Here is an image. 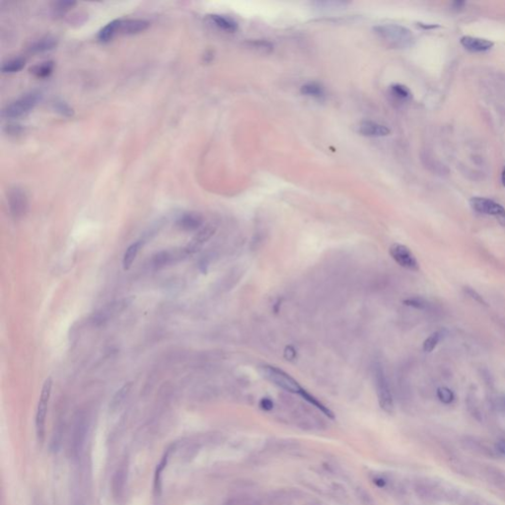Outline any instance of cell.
<instances>
[{
  "label": "cell",
  "instance_id": "obj_1",
  "mask_svg": "<svg viewBox=\"0 0 505 505\" xmlns=\"http://www.w3.org/2000/svg\"><path fill=\"white\" fill-rule=\"evenodd\" d=\"M379 38L388 46L396 48H408L414 44L412 33L406 27L397 24L380 25L374 28Z\"/></svg>",
  "mask_w": 505,
  "mask_h": 505
},
{
  "label": "cell",
  "instance_id": "obj_2",
  "mask_svg": "<svg viewBox=\"0 0 505 505\" xmlns=\"http://www.w3.org/2000/svg\"><path fill=\"white\" fill-rule=\"evenodd\" d=\"M260 372L264 378L288 393L300 395L304 390L290 374L276 366L263 365L260 367Z\"/></svg>",
  "mask_w": 505,
  "mask_h": 505
},
{
  "label": "cell",
  "instance_id": "obj_3",
  "mask_svg": "<svg viewBox=\"0 0 505 505\" xmlns=\"http://www.w3.org/2000/svg\"><path fill=\"white\" fill-rule=\"evenodd\" d=\"M373 380L380 408L386 412H392L394 410V399L389 381L381 363L376 362L373 365Z\"/></svg>",
  "mask_w": 505,
  "mask_h": 505
},
{
  "label": "cell",
  "instance_id": "obj_4",
  "mask_svg": "<svg viewBox=\"0 0 505 505\" xmlns=\"http://www.w3.org/2000/svg\"><path fill=\"white\" fill-rule=\"evenodd\" d=\"M51 387H52V381H51L50 377H48V378L46 379V381L43 385L39 404H38V408H37V413H36V432H37L38 440L40 442H43L45 439L47 405H48V401H49V398L51 395Z\"/></svg>",
  "mask_w": 505,
  "mask_h": 505
},
{
  "label": "cell",
  "instance_id": "obj_5",
  "mask_svg": "<svg viewBox=\"0 0 505 505\" xmlns=\"http://www.w3.org/2000/svg\"><path fill=\"white\" fill-rule=\"evenodd\" d=\"M89 427V418L84 412H80L75 418L71 433V453L74 458H78L85 444L86 435Z\"/></svg>",
  "mask_w": 505,
  "mask_h": 505
},
{
  "label": "cell",
  "instance_id": "obj_6",
  "mask_svg": "<svg viewBox=\"0 0 505 505\" xmlns=\"http://www.w3.org/2000/svg\"><path fill=\"white\" fill-rule=\"evenodd\" d=\"M40 94L31 92L23 96L14 103L7 106L3 110V116L8 119H19L30 113L38 104Z\"/></svg>",
  "mask_w": 505,
  "mask_h": 505
},
{
  "label": "cell",
  "instance_id": "obj_7",
  "mask_svg": "<svg viewBox=\"0 0 505 505\" xmlns=\"http://www.w3.org/2000/svg\"><path fill=\"white\" fill-rule=\"evenodd\" d=\"M8 207L11 216L18 220L23 218L29 210L27 192L19 187H14L8 193Z\"/></svg>",
  "mask_w": 505,
  "mask_h": 505
},
{
  "label": "cell",
  "instance_id": "obj_8",
  "mask_svg": "<svg viewBox=\"0 0 505 505\" xmlns=\"http://www.w3.org/2000/svg\"><path fill=\"white\" fill-rule=\"evenodd\" d=\"M389 254L395 262L402 268L409 269L411 271H417L419 269V264L410 249L402 244H393L389 248Z\"/></svg>",
  "mask_w": 505,
  "mask_h": 505
},
{
  "label": "cell",
  "instance_id": "obj_9",
  "mask_svg": "<svg viewBox=\"0 0 505 505\" xmlns=\"http://www.w3.org/2000/svg\"><path fill=\"white\" fill-rule=\"evenodd\" d=\"M470 205L474 211L482 214L495 216L505 226V208L502 205L489 199L479 197L473 198L470 201Z\"/></svg>",
  "mask_w": 505,
  "mask_h": 505
},
{
  "label": "cell",
  "instance_id": "obj_10",
  "mask_svg": "<svg viewBox=\"0 0 505 505\" xmlns=\"http://www.w3.org/2000/svg\"><path fill=\"white\" fill-rule=\"evenodd\" d=\"M359 133L367 137H385L391 133L388 126L373 121H363L359 125Z\"/></svg>",
  "mask_w": 505,
  "mask_h": 505
},
{
  "label": "cell",
  "instance_id": "obj_11",
  "mask_svg": "<svg viewBox=\"0 0 505 505\" xmlns=\"http://www.w3.org/2000/svg\"><path fill=\"white\" fill-rule=\"evenodd\" d=\"M461 45L472 52H484L491 49L494 44L486 39L466 36L461 39Z\"/></svg>",
  "mask_w": 505,
  "mask_h": 505
},
{
  "label": "cell",
  "instance_id": "obj_12",
  "mask_svg": "<svg viewBox=\"0 0 505 505\" xmlns=\"http://www.w3.org/2000/svg\"><path fill=\"white\" fill-rule=\"evenodd\" d=\"M214 232H215V228L211 225H207L204 227L195 236L193 237L190 244L186 248L188 255L200 250V248L205 244V242L212 237Z\"/></svg>",
  "mask_w": 505,
  "mask_h": 505
},
{
  "label": "cell",
  "instance_id": "obj_13",
  "mask_svg": "<svg viewBox=\"0 0 505 505\" xmlns=\"http://www.w3.org/2000/svg\"><path fill=\"white\" fill-rule=\"evenodd\" d=\"M149 26V23L141 19H129L121 20L120 34L124 35H134L144 32Z\"/></svg>",
  "mask_w": 505,
  "mask_h": 505
},
{
  "label": "cell",
  "instance_id": "obj_14",
  "mask_svg": "<svg viewBox=\"0 0 505 505\" xmlns=\"http://www.w3.org/2000/svg\"><path fill=\"white\" fill-rule=\"evenodd\" d=\"M461 443H462L463 448H465L469 452H472V453H474V454H479V455H483V456H488V457H492L493 456V453H492V451H491L490 448H489L487 445H485L484 443H482L481 441H478L474 438L466 437V438H464L462 440Z\"/></svg>",
  "mask_w": 505,
  "mask_h": 505
},
{
  "label": "cell",
  "instance_id": "obj_15",
  "mask_svg": "<svg viewBox=\"0 0 505 505\" xmlns=\"http://www.w3.org/2000/svg\"><path fill=\"white\" fill-rule=\"evenodd\" d=\"M202 225H203V217L197 213L184 214L178 221V226L186 231L197 230Z\"/></svg>",
  "mask_w": 505,
  "mask_h": 505
},
{
  "label": "cell",
  "instance_id": "obj_16",
  "mask_svg": "<svg viewBox=\"0 0 505 505\" xmlns=\"http://www.w3.org/2000/svg\"><path fill=\"white\" fill-rule=\"evenodd\" d=\"M484 474L491 485L505 490V472L494 467H486Z\"/></svg>",
  "mask_w": 505,
  "mask_h": 505
},
{
  "label": "cell",
  "instance_id": "obj_17",
  "mask_svg": "<svg viewBox=\"0 0 505 505\" xmlns=\"http://www.w3.org/2000/svg\"><path fill=\"white\" fill-rule=\"evenodd\" d=\"M300 92L302 95L312 97L315 99H323L326 96L324 86L318 82H308L302 85L300 88Z\"/></svg>",
  "mask_w": 505,
  "mask_h": 505
},
{
  "label": "cell",
  "instance_id": "obj_18",
  "mask_svg": "<svg viewBox=\"0 0 505 505\" xmlns=\"http://www.w3.org/2000/svg\"><path fill=\"white\" fill-rule=\"evenodd\" d=\"M210 20L215 26H217L219 29L223 30V31L234 33L238 29V24H237L236 21L233 20L232 18L227 17V16L211 15L210 16Z\"/></svg>",
  "mask_w": 505,
  "mask_h": 505
},
{
  "label": "cell",
  "instance_id": "obj_19",
  "mask_svg": "<svg viewBox=\"0 0 505 505\" xmlns=\"http://www.w3.org/2000/svg\"><path fill=\"white\" fill-rule=\"evenodd\" d=\"M183 255H188V252L186 251V248L182 252H177V254H173V252H169V251H162V252H157L153 257V265L155 268H162V267L170 264L175 258L182 257Z\"/></svg>",
  "mask_w": 505,
  "mask_h": 505
},
{
  "label": "cell",
  "instance_id": "obj_20",
  "mask_svg": "<svg viewBox=\"0 0 505 505\" xmlns=\"http://www.w3.org/2000/svg\"><path fill=\"white\" fill-rule=\"evenodd\" d=\"M120 24L121 20H115L109 23L106 27H104L99 33V40L103 43L110 42L118 34H120Z\"/></svg>",
  "mask_w": 505,
  "mask_h": 505
},
{
  "label": "cell",
  "instance_id": "obj_21",
  "mask_svg": "<svg viewBox=\"0 0 505 505\" xmlns=\"http://www.w3.org/2000/svg\"><path fill=\"white\" fill-rule=\"evenodd\" d=\"M142 242H135V243L131 244L126 249V252L124 254V258H123V268L125 270H128L129 268H131L133 262L136 259L137 254L142 248Z\"/></svg>",
  "mask_w": 505,
  "mask_h": 505
},
{
  "label": "cell",
  "instance_id": "obj_22",
  "mask_svg": "<svg viewBox=\"0 0 505 505\" xmlns=\"http://www.w3.org/2000/svg\"><path fill=\"white\" fill-rule=\"evenodd\" d=\"M132 387V383L131 382H128L125 384L117 393L114 396L111 402H110V409L113 410H116L117 408H119L123 402L125 401V399L126 398V396L128 395V393L130 392V389Z\"/></svg>",
  "mask_w": 505,
  "mask_h": 505
},
{
  "label": "cell",
  "instance_id": "obj_23",
  "mask_svg": "<svg viewBox=\"0 0 505 505\" xmlns=\"http://www.w3.org/2000/svg\"><path fill=\"white\" fill-rule=\"evenodd\" d=\"M299 396H301L305 401H307L308 403H310L311 405H313L314 407H316L317 409L321 410L323 413H325L326 415H328L329 417H333V414L331 412V410H329L327 407H325L317 398H315L314 396L312 394H310L308 391H306L305 389L300 393Z\"/></svg>",
  "mask_w": 505,
  "mask_h": 505
},
{
  "label": "cell",
  "instance_id": "obj_24",
  "mask_svg": "<svg viewBox=\"0 0 505 505\" xmlns=\"http://www.w3.org/2000/svg\"><path fill=\"white\" fill-rule=\"evenodd\" d=\"M57 46V40L52 37H47L44 39H41L39 42L34 44L31 47L33 52H44L47 50H50Z\"/></svg>",
  "mask_w": 505,
  "mask_h": 505
},
{
  "label": "cell",
  "instance_id": "obj_25",
  "mask_svg": "<svg viewBox=\"0 0 505 505\" xmlns=\"http://www.w3.org/2000/svg\"><path fill=\"white\" fill-rule=\"evenodd\" d=\"M442 338H443V331H435V332L431 333L424 342V345H423L424 350L426 352H431L435 347H437V345L441 341Z\"/></svg>",
  "mask_w": 505,
  "mask_h": 505
},
{
  "label": "cell",
  "instance_id": "obj_26",
  "mask_svg": "<svg viewBox=\"0 0 505 505\" xmlns=\"http://www.w3.org/2000/svg\"><path fill=\"white\" fill-rule=\"evenodd\" d=\"M390 91L397 99L408 101L411 99V92L408 87L402 84H394L391 86Z\"/></svg>",
  "mask_w": 505,
  "mask_h": 505
},
{
  "label": "cell",
  "instance_id": "obj_27",
  "mask_svg": "<svg viewBox=\"0 0 505 505\" xmlns=\"http://www.w3.org/2000/svg\"><path fill=\"white\" fill-rule=\"evenodd\" d=\"M52 69H53V63L51 62H47L35 66L31 70L37 77L45 78L52 72Z\"/></svg>",
  "mask_w": 505,
  "mask_h": 505
},
{
  "label": "cell",
  "instance_id": "obj_28",
  "mask_svg": "<svg viewBox=\"0 0 505 505\" xmlns=\"http://www.w3.org/2000/svg\"><path fill=\"white\" fill-rule=\"evenodd\" d=\"M25 66V61L22 59H15L9 61L2 65V71L4 73H14L20 71Z\"/></svg>",
  "mask_w": 505,
  "mask_h": 505
},
{
  "label": "cell",
  "instance_id": "obj_29",
  "mask_svg": "<svg viewBox=\"0 0 505 505\" xmlns=\"http://www.w3.org/2000/svg\"><path fill=\"white\" fill-rule=\"evenodd\" d=\"M404 304L407 306H410L412 308L418 309V310H426L429 307V303L420 297H411L408 299L404 300Z\"/></svg>",
  "mask_w": 505,
  "mask_h": 505
},
{
  "label": "cell",
  "instance_id": "obj_30",
  "mask_svg": "<svg viewBox=\"0 0 505 505\" xmlns=\"http://www.w3.org/2000/svg\"><path fill=\"white\" fill-rule=\"evenodd\" d=\"M437 397L444 404H450L454 401V393L446 387H440L437 390Z\"/></svg>",
  "mask_w": 505,
  "mask_h": 505
},
{
  "label": "cell",
  "instance_id": "obj_31",
  "mask_svg": "<svg viewBox=\"0 0 505 505\" xmlns=\"http://www.w3.org/2000/svg\"><path fill=\"white\" fill-rule=\"evenodd\" d=\"M168 456L169 454H165V456L162 459L161 463L158 465L157 471H156V473H155V491L156 492H160L161 490V474H162V472L167 464V460H168Z\"/></svg>",
  "mask_w": 505,
  "mask_h": 505
},
{
  "label": "cell",
  "instance_id": "obj_32",
  "mask_svg": "<svg viewBox=\"0 0 505 505\" xmlns=\"http://www.w3.org/2000/svg\"><path fill=\"white\" fill-rule=\"evenodd\" d=\"M316 5H317V8L321 9V10H328V9H332L334 10V8H342V7H345L346 3L345 2H341V1H321V2H316Z\"/></svg>",
  "mask_w": 505,
  "mask_h": 505
},
{
  "label": "cell",
  "instance_id": "obj_33",
  "mask_svg": "<svg viewBox=\"0 0 505 505\" xmlns=\"http://www.w3.org/2000/svg\"><path fill=\"white\" fill-rule=\"evenodd\" d=\"M125 473H126V471L124 468H120L116 473V478L114 480V486H115V490H117L118 492L123 489V486H124L125 481H126Z\"/></svg>",
  "mask_w": 505,
  "mask_h": 505
},
{
  "label": "cell",
  "instance_id": "obj_34",
  "mask_svg": "<svg viewBox=\"0 0 505 505\" xmlns=\"http://www.w3.org/2000/svg\"><path fill=\"white\" fill-rule=\"evenodd\" d=\"M464 292L472 299L474 300L475 302L482 304V305H485V306H488V303L487 301L483 298L482 295H480L475 290H473V288L469 287V286H466L464 287Z\"/></svg>",
  "mask_w": 505,
  "mask_h": 505
},
{
  "label": "cell",
  "instance_id": "obj_35",
  "mask_svg": "<svg viewBox=\"0 0 505 505\" xmlns=\"http://www.w3.org/2000/svg\"><path fill=\"white\" fill-rule=\"evenodd\" d=\"M492 405L494 409L499 412H505V396L504 395H495L492 399Z\"/></svg>",
  "mask_w": 505,
  "mask_h": 505
},
{
  "label": "cell",
  "instance_id": "obj_36",
  "mask_svg": "<svg viewBox=\"0 0 505 505\" xmlns=\"http://www.w3.org/2000/svg\"><path fill=\"white\" fill-rule=\"evenodd\" d=\"M74 5H75L74 2H59V3H57L54 9H55L57 13L63 14L65 11H67L69 8H71Z\"/></svg>",
  "mask_w": 505,
  "mask_h": 505
},
{
  "label": "cell",
  "instance_id": "obj_37",
  "mask_svg": "<svg viewBox=\"0 0 505 505\" xmlns=\"http://www.w3.org/2000/svg\"><path fill=\"white\" fill-rule=\"evenodd\" d=\"M296 355H297V352H296V349L292 346H287L285 347L284 352V358L286 360H294L296 358Z\"/></svg>",
  "mask_w": 505,
  "mask_h": 505
},
{
  "label": "cell",
  "instance_id": "obj_38",
  "mask_svg": "<svg viewBox=\"0 0 505 505\" xmlns=\"http://www.w3.org/2000/svg\"><path fill=\"white\" fill-rule=\"evenodd\" d=\"M251 46L254 47L261 48V49H264V50H267V49L271 50V49H272V45H271L270 43H268V42H265V41L252 42V43H251Z\"/></svg>",
  "mask_w": 505,
  "mask_h": 505
},
{
  "label": "cell",
  "instance_id": "obj_39",
  "mask_svg": "<svg viewBox=\"0 0 505 505\" xmlns=\"http://www.w3.org/2000/svg\"><path fill=\"white\" fill-rule=\"evenodd\" d=\"M57 110L61 111L64 116H68L69 117V116L72 115V110L65 103H63V102L62 103H59L57 105Z\"/></svg>",
  "mask_w": 505,
  "mask_h": 505
},
{
  "label": "cell",
  "instance_id": "obj_40",
  "mask_svg": "<svg viewBox=\"0 0 505 505\" xmlns=\"http://www.w3.org/2000/svg\"><path fill=\"white\" fill-rule=\"evenodd\" d=\"M260 406H261V408L263 410H270L273 408V403H272V401L270 399L264 398V399H262V401L260 403Z\"/></svg>",
  "mask_w": 505,
  "mask_h": 505
},
{
  "label": "cell",
  "instance_id": "obj_41",
  "mask_svg": "<svg viewBox=\"0 0 505 505\" xmlns=\"http://www.w3.org/2000/svg\"><path fill=\"white\" fill-rule=\"evenodd\" d=\"M496 450L502 454V455H505V440L503 439H500L498 440L497 443H496Z\"/></svg>",
  "mask_w": 505,
  "mask_h": 505
},
{
  "label": "cell",
  "instance_id": "obj_42",
  "mask_svg": "<svg viewBox=\"0 0 505 505\" xmlns=\"http://www.w3.org/2000/svg\"><path fill=\"white\" fill-rule=\"evenodd\" d=\"M464 4H465L464 2H455V3H454V8H455V9H460V8H461V6H463Z\"/></svg>",
  "mask_w": 505,
  "mask_h": 505
},
{
  "label": "cell",
  "instance_id": "obj_43",
  "mask_svg": "<svg viewBox=\"0 0 505 505\" xmlns=\"http://www.w3.org/2000/svg\"><path fill=\"white\" fill-rule=\"evenodd\" d=\"M501 181H502V185H503V187H505V167L504 169H503V171H502V175H501Z\"/></svg>",
  "mask_w": 505,
  "mask_h": 505
}]
</instances>
